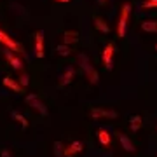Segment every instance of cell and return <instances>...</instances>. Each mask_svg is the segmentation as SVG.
I'll return each instance as SVG.
<instances>
[{
	"label": "cell",
	"mask_w": 157,
	"mask_h": 157,
	"mask_svg": "<svg viewBox=\"0 0 157 157\" xmlns=\"http://www.w3.org/2000/svg\"><path fill=\"white\" fill-rule=\"evenodd\" d=\"M77 61H78V67L82 68V72L87 75V78H89L91 84H98L100 75H98V72L93 68V65H91V61H89V58L86 56V54H78V56H77Z\"/></svg>",
	"instance_id": "obj_1"
},
{
	"label": "cell",
	"mask_w": 157,
	"mask_h": 157,
	"mask_svg": "<svg viewBox=\"0 0 157 157\" xmlns=\"http://www.w3.org/2000/svg\"><path fill=\"white\" fill-rule=\"evenodd\" d=\"M129 12H131V6L129 4H124L122 9H121V16H119L117 21V37L122 39L126 35V28H128V19H129Z\"/></svg>",
	"instance_id": "obj_2"
},
{
	"label": "cell",
	"mask_w": 157,
	"mask_h": 157,
	"mask_svg": "<svg viewBox=\"0 0 157 157\" xmlns=\"http://www.w3.org/2000/svg\"><path fill=\"white\" fill-rule=\"evenodd\" d=\"M26 103H28V105H30L32 108H35V110H37V112L40 113V115H44V117L47 115V113H49L47 107H45L44 103L40 101V98H39V96H37V94H33V93L26 96Z\"/></svg>",
	"instance_id": "obj_3"
},
{
	"label": "cell",
	"mask_w": 157,
	"mask_h": 157,
	"mask_svg": "<svg viewBox=\"0 0 157 157\" xmlns=\"http://www.w3.org/2000/svg\"><path fill=\"white\" fill-rule=\"evenodd\" d=\"M2 52H4L6 59L9 61V65H11V67L16 70V72H23V61L19 59V56H17L16 52H12V51H11V49H7V47L2 51Z\"/></svg>",
	"instance_id": "obj_4"
},
{
	"label": "cell",
	"mask_w": 157,
	"mask_h": 157,
	"mask_svg": "<svg viewBox=\"0 0 157 157\" xmlns=\"http://www.w3.org/2000/svg\"><path fill=\"white\" fill-rule=\"evenodd\" d=\"M33 51H35V56L42 59L45 56V51H44V32L39 30L35 32V45H33Z\"/></svg>",
	"instance_id": "obj_5"
},
{
	"label": "cell",
	"mask_w": 157,
	"mask_h": 157,
	"mask_svg": "<svg viewBox=\"0 0 157 157\" xmlns=\"http://www.w3.org/2000/svg\"><path fill=\"white\" fill-rule=\"evenodd\" d=\"M0 44H4V47L11 49L12 52H21V45L17 44L16 40H12L7 33H4L2 30H0Z\"/></svg>",
	"instance_id": "obj_6"
},
{
	"label": "cell",
	"mask_w": 157,
	"mask_h": 157,
	"mask_svg": "<svg viewBox=\"0 0 157 157\" xmlns=\"http://www.w3.org/2000/svg\"><path fill=\"white\" fill-rule=\"evenodd\" d=\"M91 117L93 119H115L117 112L115 110H105V108H93L91 110Z\"/></svg>",
	"instance_id": "obj_7"
},
{
	"label": "cell",
	"mask_w": 157,
	"mask_h": 157,
	"mask_svg": "<svg viewBox=\"0 0 157 157\" xmlns=\"http://www.w3.org/2000/svg\"><path fill=\"white\" fill-rule=\"evenodd\" d=\"M101 59H103V65H105V68H107V70H112V67H113V65H112V59H113V44H107V45H105Z\"/></svg>",
	"instance_id": "obj_8"
},
{
	"label": "cell",
	"mask_w": 157,
	"mask_h": 157,
	"mask_svg": "<svg viewBox=\"0 0 157 157\" xmlns=\"http://www.w3.org/2000/svg\"><path fill=\"white\" fill-rule=\"evenodd\" d=\"M73 77H75V68L70 65V67H67V70L59 75V86H61V87L63 86H68L73 80Z\"/></svg>",
	"instance_id": "obj_9"
},
{
	"label": "cell",
	"mask_w": 157,
	"mask_h": 157,
	"mask_svg": "<svg viewBox=\"0 0 157 157\" xmlns=\"http://www.w3.org/2000/svg\"><path fill=\"white\" fill-rule=\"evenodd\" d=\"M82 148H84V143L82 141H73L70 147H65L63 154H65V157H72L75 154H78V152H82Z\"/></svg>",
	"instance_id": "obj_10"
},
{
	"label": "cell",
	"mask_w": 157,
	"mask_h": 157,
	"mask_svg": "<svg viewBox=\"0 0 157 157\" xmlns=\"http://www.w3.org/2000/svg\"><path fill=\"white\" fill-rule=\"evenodd\" d=\"M2 84L6 86V87H9L11 91H14V93H23V89H25V87H21V84H19V82H16V80H14L12 77H9V75H7V77H4Z\"/></svg>",
	"instance_id": "obj_11"
},
{
	"label": "cell",
	"mask_w": 157,
	"mask_h": 157,
	"mask_svg": "<svg viewBox=\"0 0 157 157\" xmlns=\"http://www.w3.org/2000/svg\"><path fill=\"white\" fill-rule=\"evenodd\" d=\"M117 136H119V141H121V145H122L124 150H126V152H135V143L129 140L128 136L122 135V133H121V135H117Z\"/></svg>",
	"instance_id": "obj_12"
},
{
	"label": "cell",
	"mask_w": 157,
	"mask_h": 157,
	"mask_svg": "<svg viewBox=\"0 0 157 157\" xmlns=\"http://www.w3.org/2000/svg\"><path fill=\"white\" fill-rule=\"evenodd\" d=\"M93 25H94V28L96 30H100L101 33H108V32H110V26H108L107 23L103 21V19H101V17H93Z\"/></svg>",
	"instance_id": "obj_13"
},
{
	"label": "cell",
	"mask_w": 157,
	"mask_h": 157,
	"mask_svg": "<svg viewBox=\"0 0 157 157\" xmlns=\"http://www.w3.org/2000/svg\"><path fill=\"white\" fill-rule=\"evenodd\" d=\"M98 138H100V143L103 147H108L112 143V136H110V133H108L107 129H100L98 131Z\"/></svg>",
	"instance_id": "obj_14"
},
{
	"label": "cell",
	"mask_w": 157,
	"mask_h": 157,
	"mask_svg": "<svg viewBox=\"0 0 157 157\" xmlns=\"http://www.w3.org/2000/svg\"><path fill=\"white\" fill-rule=\"evenodd\" d=\"M63 40H65V44H75L78 42V33L77 32H65L63 33Z\"/></svg>",
	"instance_id": "obj_15"
},
{
	"label": "cell",
	"mask_w": 157,
	"mask_h": 157,
	"mask_svg": "<svg viewBox=\"0 0 157 157\" xmlns=\"http://www.w3.org/2000/svg\"><path fill=\"white\" fill-rule=\"evenodd\" d=\"M141 30L148 32V33H157V21H143L141 23Z\"/></svg>",
	"instance_id": "obj_16"
},
{
	"label": "cell",
	"mask_w": 157,
	"mask_h": 157,
	"mask_svg": "<svg viewBox=\"0 0 157 157\" xmlns=\"http://www.w3.org/2000/svg\"><path fill=\"white\" fill-rule=\"evenodd\" d=\"M129 121H131V122H129V126H131V131H138V129L141 128V117H140V115H133Z\"/></svg>",
	"instance_id": "obj_17"
},
{
	"label": "cell",
	"mask_w": 157,
	"mask_h": 157,
	"mask_svg": "<svg viewBox=\"0 0 157 157\" xmlns=\"http://www.w3.org/2000/svg\"><path fill=\"white\" fill-rule=\"evenodd\" d=\"M11 117L14 119V121H17L23 128H28V121H26V117H25V115H21V113H17V112H12Z\"/></svg>",
	"instance_id": "obj_18"
},
{
	"label": "cell",
	"mask_w": 157,
	"mask_h": 157,
	"mask_svg": "<svg viewBox=\"0 0 157 157\" xmlns=\"http://www.w3.org/2000/svg\"><path fill=\"white\" fill-rule=\"evenodd\" d=\"M56 51H58V54H59V56H68V54H70V47H68L67 44L65 45H58L56 47Z\"/></svg>",
	"instance_id": "obj_19"
},
{
	"label": "cell",
	"mask_w": 157,
	"mask_h": 157,
	"mask_svg": "<svg viewBox=\"0 0 157 157\" xmlns=\"http://www.w3.org/2000/svg\"><path fill=\"white\" fill-rule=\"evenodd\" d=\"M19 84H21V87H26V86L30 84V77H28V73L23 70L21 72V77H19Z\"/></svg>",
	"instance_id": "obj_20"
},
{
	"label": "cell",
	"mask_w": 157,
	"mask_h": 157,
	"mask_svg": "<svg viewBox=\"0 0 157 157\" xmlns=\"http://www.w3.org/2000/svg\"><path fill=\"white\" fill-rule=\"evenodd\" d=\"M141 9H157V0H145L141 4Z\"/></svg>",
	"instance_id": "obj_21"
},
{
	"label": "cell",
	"mask_w": 157,
	"mask_h": 157,
	"mask_svg": "<svg viewBox=\"0 0 157 157\" xmlns=\"http://www.w3.org/2000/svg\"><path fill=\"white\" fill-rule=\"evenodd\" d=\"M2 157H12V155H11V152L7 150V148H4V150H2Z\"/></svg>",
	"instance_id": "obj_22"
},
{
	"label": "cell",
	"mask_w": 157,
	"mask_h": 157,
	"mask_svg": "<svg viewBox=\"0 0 157 157\" xmlns=\"http://www.w3.org/2000/svg\"><path fill=\"white\" fill-rule=\"evenodd\" d=\"M105 2H107V0H98V4H101V6H103V4H105Z\"/></svg>",
	"instance_id": "obj_23"
},
{
	"label": "cell",
	"mask_w": 157,
	"mask_h": 157,
	"mask_svg": "<svg viewBox=\"0 0 157 157\" xmlns=\"http://www.w3.org/2000/svg\"><path fill=\"white\" fill-rule=\"evenodd\" d=\"M56 2H70V0H56Z\"/></svg>",
	"instance_id": "obj_24"
},
{
	"label": "cell",
	"mask_w": 157,
	"mask_h": 157,
	"mask_svg": "<svg viewBox=\"0 0 157 157\" xmlns=\"http://www.w3.org/2000/svg\"><path fill=\"white\" fill-rule=\"evenodd\" d=\"M54 157H65V154H61V155H54Z\"/></svg>",
	"instance_id": "obj_25"
},
{
	"label": "cell",
	"mask_w": 157,
	"mask_h": 157,
	"mask_svg": "<svg viewBox=\"0 0 157 157\" xmlns=\"http://www.w3.org/2000/svg\"><path fill=\"white\" fill-rule=\"evenodd\" d=\"M155 51H157V45H155Z\"/></svg>",
	"instance_id": "obj_26"
}]
</instances>
